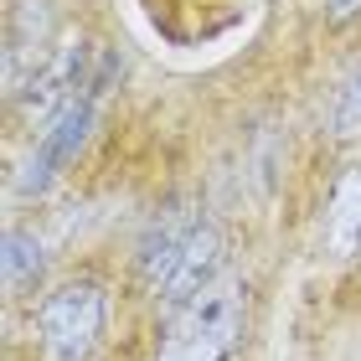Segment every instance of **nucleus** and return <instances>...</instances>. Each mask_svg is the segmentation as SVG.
Masks as SVG:
<instances>
[{
	"label": "nucleus",
	"mask_w": 361,
	"mask_h": 361,
	"mask_svg": "<svg viewBox=\"0 0 361 361\" xmlns=\"http://www.w3.org/2000/svg\"><path fill=\"white\" fill-rule=\"evenodd\" d=\"M207 217H196L186 202H176V207H166V212L150 217V227H145V238H140V279L150 289L166 284V274L176 269V258L186 253V243H191V233Z\"/></svg>",
	"instance_id": "423d86ee"
},
{
	"label": "nucleus",
	"mask_w": 361,
	"mask_h": 361,
	"mask_svg": "<svg viewBox=\"0 0 361 361\" xmlns=\"http://www.w3.org/2000/svg\"><path fill=\"white\" fill-rule=\"evenodd\" d=\"M83 62H88V47L68 42V47H57L52 62H42V68L31 73V88H26V119L31 124L52 129L62 114L83 98V88L93 83V78H83Z\"/></svg>",
	"instance_id": "20e7f679"
},
{
	"label": "nucleus",
	"mask_w": 361,
	"mask_h": 361,
	"mask_svg": "<svg viewBox=\"0 0 361 361\" xmlns=\"http://www.w3.org/2000/svg\"><path fill=\"white\" fill-rule=\"evenodd\" d=\"M222 264H227V238H222V227H217V222H202V227L191 233L186 253L176 258V269L166 274V284L155 289V300L171 305V310L191 305L196 294H207V289L222 279Z\"/></svg>",
	"instance_id": "39448f33"
},
{
	"label": "nucleus",
	"mask_w": 361,
	"mask_h": 361,
	"mask_svg": "<svg viewBox=\"0 0 361 361\" xmlns=\"http://www.w3.org/2000/svg\"><path fill=\"white\" fill-rule=\"evenodd\" d=\"M42 264H47V258H42L37 233H26V227H11V233H6V253H0V269H6V289H11V294L37 289Z\"/></svg>",
	"instance_id": "1a4fd4ad"
},
{
	"label": "nucleus",
	"mask_w": 361,
	"mask_h": 361,
	"mask_svg": "<svg viewBox=\"0 0 361 361\" xmlns=\"http://www.w3.org/2000/svg\"><path fill=\"white\" fill-rule=\"evenodd\" d=\"M243 341H248V284L217 279L207 294L176 310L171 331L155 346V361H238Z\"/></svg>",
	"instance_id": "f257e3e1"
},
{
	"label": "nucleus",
	"mask_w": 361,
	"mask_h": 361,
	"mask_svg": "<svg viewBox=\"0 0 361 361\" xmlns=\"http://www.w3.org/2000/svg\"><path fill=\"white\" fill-rule=\"evenodd\" d=\"M47 31H52V0H21L11 21V52H6V83L16 93V78H21V62L42 52Z\"/></svg>",
	"instance_id": "6e6552de"
},
{
	"label": "nucleus",
	"mask_w": 361,
	"mask_h": 361,
	"mask_svg": "<svg viewBox=\"0 0 361 361\" xmlns=\"http://www.w3.org/2000/svg\"><path fill=\"white\" fill-rule=\"evenodd\" d=\"M325 248L331 258L351 264L361 253V166H346L331 186V212H325Z\"/></svg>",
	"instance_id": "0eeeda50"
},
{
	"label": "nucleus",
	"mask_w": 361,
	"mask_h": 361,
	"mask_svg": "<svg viewBox=\"0 0 361 361\" xmlns=\"http://www.w3.org/2000/svg\"><path fill=\"white\" fill-rule=\"evenodd\" d=\"M98 93H104V78H93L88 93L78 98L52 129H42V135H37V155H31V166L21 176V196H42L62 171H68V160L83 150V140L93 129V114H98Z\"/></svg>",
	"instance_id": "7ed1b4c3"
},
{
	"label": "nucleus",
	"mask_w": 361,
	"mask_h": 361,
	"mask_svg": "<svg viewBox=\"0 0 361 361\" xmlns=\"http://www.w3.org/2000/svg\"><path fill=\"white\" fill-rule=\"evenodd\" d=\"M104 315H109V300H104V289H98L93 279L57 284L42 300V315H37L47 356L52 361H88L98 336H104Z\"/></svg>",
	"instance_id": "f03ea898"
},
{
	"label": "nucleus",
	"mask_w": 361,
	"mask_h": 361,
	"mask_svg": "<svg viewBox=\"0 0 361 361\" xmlns=\"http://www.w3.org/2000/svg\"><path fill=\"white\" fill-rule=\"evenodd\" d=\"M356 11H361V0H325V21L331 26H346Z\"/></svg>",
	"instance_id": "9b49d317"
},
{
	"label": "nucleus",
	"mask_w": 361,
	"mask_h": 361,
	"mask_svg": "<svg viewBox=\"0 0 361 361\" xmlns=\"http://www.w3.org/2000/svg\"><path fill=\"white\" fill-rule=\"evenodd\" d=\"M336 135H361V57L346 68L336 88Z\"/></svg>",
	"instance_id": "9d476101"
}]
</instances>
